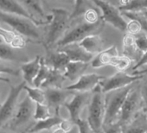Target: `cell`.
Instances as JSON below:
<instances>
[{
  "instance_id": "7a4b0ae2",
  "label": "cell",
  "mask_w": 147,
  "mask_h": 133,
  "mask_svg": "<svg viewBox=\"0 0 147 133\" xmlns=\"http://www.w3.org/2000/svg\"><path fill=\"white\" fill-rule=\"evenodd\" d=\"M88 122L95 133L101 131L105 116V93L101 91L100 85L91 91L88 102Z\"/></svg>"
},
{
  "instance_id": "e575fe53",
  "label": "cell",
  "mask_w": 147,
  "mask_h": 133,
  "mask_svg": "<svg viewBox=\"0 0 147 133\" xmlns=\"http://www.w3.org/2000/svg\"><path fill=\"white\" fill-rule=\"evenodd\" d=\"M125 31L128 34L136 36V35L142 33L143 30H142L141 24L138 21H136L134 19H129V22H127V24H126Z\"/></svg>"
},
{
  "instance_id": "8992f818",
  "label": "cell",
  "mask_w": 147,
  "mask_h": 133,
  "mask_svg": "<svg viewBox=\"0 0 147 133\" xmlns=\"http://www.w3.org/2000/svg\"><path fill=\"white\" fill-rule=\"evenodd\" d=\"M142 107L143 98L140 88L134 86L123 103L118 122L121 125L128 124L142 111Z\"/></svg>"
},
{
  "instance_id": "ba28073f",
  "label": "cell",
  "mask_w": 147,
  "mask_h": 133,
  "mask_svg": "<svg viewBox=\"0 0 147 133\" xmlns=\"http://www.w3.org/2000/svg\"><path fill=\"white\" fill-rule=\"evenodd\" d=\"M142 78L143 75H141L128 74L125 71H118L113 75L108 78H104L99 85L101 88V91L106 93L110 91H113L131 85Z\"/></svg>"
},
{
  "instance_id": "ac0fdd59",
  "label": "cell",
  "mask_w": 147,
  "mask_h": 133,
  "mask_svg": "<svg viewBox=\"0 0 147 133\" xmlns=\"http://www.w3.org/2000/svg\"><path fill=\"white\" fill-rule=\"evenodd\" d=\"M123 133H146L147 118L141 111L131 122L122 125Z\"/></svg>"
},
{
  "instance_id": "2e32d148",
  "label": "cell",
  "mask_w": 147,
  "mask_h": 133,
  "mask_svg": "<svg viewBox=\"0 0 147 133\" xmlns=\"http://www.w3.org/2000/svg\"><path fill=\"white\" fill-rule=\"evenodd\" d=\"M0 38L4 41L5 44L15 49L24 48L27 43L26 39L21 34L13 30H9L2 27H0Z\"/></svg>"
},
{
  "instance_id": "4dcf8cb0",
  "label": "cell",
  "mask_w": 147,
  "mask_h": 133,
  "mask_svg": "<svg viewBox=\"0 0 147 133\" xmlns=\"http://www.w3.org/2000/svg\"><path fill=\"white\" fill-rule=\"evenodd\" d=\"M24 90L27 92L28 97L34 103H44L45 102V93L40 87H29L27 84L24 86Z\"/></svg>"
},
{
  "instance_id": "9a60e30c",
  "label": "cell",
  "mask_w": 147,
  "mask_h": 133,
  "mask_svg": "<svg viewBox=\"0 0 147 133\" xmlns=\"http://www.w3.org/2000/svg\"><path fill=\"white\" fill-rule=\"evenodd\" d=\"M59 50L64 52L67 55L70 61H82L88 63L94 56V54L87 52L83 48H82L78 42L70 43L59 48Z\"/></svg>"
},
{
  "instance_id": "d590c367",
  "label": "cell",
  "mask_w": 147,
  "mask_h": 133,
  "mask_svg": "<svg viewBox=\"0 0 147 133\" xmlns=\"http://www.w3.org/2000/svg\"><path fill=\"white\" fill-rule=\"evenodd\" d=\"M135 45L140 53L147 51V36L140 33L135 36Z\"/></svg>"
},
{
  "instance_id": "f907efd6",
  "label": "cell",
  "mask_w": 147,
  "mask_h": 133,
  "mask_svg": "<svg viewBox=\"0 0 147 133\" xmlns=\"http://www.w3.org/2000/svg\"><path fill=\"white\" fill-rule=\"evenodd\" d=\"M0 133H9V132H7V131L4 130H2V129H0Z\"/></svg>"
},
{
  "instance_id": "bcb514c9",
  "label": "cell",
  "mask_w": 147,
  "mask_h": 133,
  "mask_svg": "<svg viewBox=\"0 0 147 133\" xmlns=\"http://www.w3.org/2000/svg\"><path fill=\"white\" fill-rule=\"evenodd\" d=\"M53 133H67L64 130H62L61 128H60V127H58L57 129H55L54 131H53Z\"/></svg>"
},
{
  "instance_id": "9c48e42d",
  "label": "cell",
  "mask_w": 147,
  "mask_h": 133,
  "mask_svg": "<svg viewBox=\"0 0 147 133\" xmlns=\"http://www.w3.org/2000/svg\"><path fill=\"white\" fill-rule=\"evenodd\" d=\"M26 84L25 81H23L18 86L11 87L5 100L0 105V127L6 124L12 118L17 109L18 97Z\"/></svg>"
},
{
  "instance_id": "c3c4849f",
  "label": "cell",
  "mask_w": 147,
  "mask_h": 133,
  "mask_svg": "<svg viewBox=\"0 0 147 133\" xmlns=\"http://www.w3.org/2000/svg\"><path fill=\"white\" fill-rule=\"evenodd\" d=\"M60 1L64 2L66 4H70V5H72L74 6V0H60Z\"/></svg>"
},
{
  "instance_id": "b9f144b4",
  "label": "cell",
  "mask_w": 147,
  "mask_h": 133,
  "mask_svg": "<svg viewBox=\"0 0 147 133\" xmlns=\"http://www.w3.org/2000/svg\"><path fill=\"white\" fill-rule=\"evenodd\" d=\"M75 125H76V124L74 123L73 121H71L70 119H62L58 126L60 128H61L62 130H64L67 133L73 129V127Z\"/></svg>"
},
{
  "instance_id": "d6a6232c",
  "label": "cell",
  "mask_w": 147,
  "mask_h": 133,
  "mask_svg": "<svg viewBox=\"0 0 147 133\" xmlns=\"http://www.w3.org/2000/svg\"><path fill=\"white\" fill-rule=\"evenodd\" d=\"M125 18L134 19L138 21L142 27L143 32L147 33V19L142 12H131V11H121Z\"/></svg>"
},
{
  "instance_id": "7dc6e473",
  "label": "cell",
  "mask_w": 147,
  "mask_h": 133,
  "mask_svg": "<svg viewBox=\"0 0 147 133\" xmlns=\"http://www.w3.org/2000/svg\"><path fill=\"white\" fill-rule=\"evenodd\" d=\"M0 81H1V82H6V83H8V82H10V80L7 79V78H5V77H3V76L0 75Z\"/></svg>"
},
{
  "instance_id": "f35d334b",
  "label": "cell",
  "mask_w": 147,
  "mask_h": 133,
  "mask_svg": "<svg viewBox=\"0 0 147 133\" xmlns=\"http://www.w3.org/2000/svg\"><path fill=\"white\" fill-rule=\"evenodd\" d=\"M101 130H102V133H123L122 125L119 122L104 124L102 126Z\"/></svg>"
},
{
  "instance_id": "e0dca14e",
  "label": "cell",
  "mask_w": 147,
  "mask_h": 133,
  "mask_svg": "<svg viewBox=\"0 0 147 133\" xmlns=\"http://www.w3.org/2000/svg\"><path fill=\"white\" fill-rule=\"evenodd\" d=\"M119 52L117 49V47L115 45H113L106 49L101 50L100 53L96 54L95 56L91 60V66L94 69H100L106 66H109L112 59L118 55Z\"/></svg>"
},
{
  "instance_id": "8d00e7d4",
  "label": "cell",
  "mask_w": 147,
  "mask_h": 133,
  "mask_svg": "<svg viewBox=\"0 0 147 133\" xmlns=\"http://www.w3.org/2000/svg\"><path fill=\"white\" fill-rule=\"evenodd\" d=\"M84 15V18H85V22L88 23H97L99 21L101 20V17L99 14V12L94 9V8H89L88 10H87L85 11Z\"/></svg>"
},
{
  "instance_id": "1f68e13d",
  "label": "cell",
  "mask_w": 147,
  "mask_h": 133,
  "mask_svg": "<svg viewBox=\"0 0 147 133\" xmlns=\"http://www.w3.org/2000/svg\"><path fill=\"white\" fill-rule=\"evenodd\" d=\"M51 116L49 106L48 105H44V103H35V110L33 118L36 120H42L48 118Z\"/></svg>"
},
{
  "instance_id": "5bb4252c",
  "label": "cell",
  "mask_w": 147,
  "mask_h": 133,
  "mask_svg": "<svg viewBox=\"0 0 147 133\" xmlns=\"http://www.w3.org/2000/svg\"><path fill=\"white\" fill-rule=\"evenodd\" d=\"M0 11L26 17L33 21L37 26L42 24H48L49 23L46 21H39L35 17H33L17 0H0Z\"/></svg>"
},
{
  "instance_id": "4fadbf2b",
  "label": "cell",
  "mask_w": 147,
  "mask_h": 133,
  "mask_svg": "<svg viewBox=\"0 0 147 133\" xmlns=\"http://www.w3.org/2000/svg\"><path fill=\"white\" fill-rule=\"evenodd\" d=\"M71 91L67 89H62L61 87H48L44 91L45 93V102H47L48 106L55 109V112L58 113L61 106L64 105L67 102V98L70 96Z\"/></svg>"
},
{
  "instance_id": "7c38bea8",
  "label": "cell",
  "mask_w": 147,
  "mask_h": 133,
  "mask_svg": "<svg viewBox=\"0 0 147 133\" xmlns=\"http://www.w3.org/2000/svg\"><path fill=\"white\" fill-rule=\"evenodd\" d=\"M104 78L97 74H83L76 81L66 87L65 89L71 92H91Z\"/></svg>"
},
{
  "instance_id": "ee69618b",
  "label": "cell",
  "mask_w": 147,
  "mask_h": 133,
  "mask_svg": "<svg viewBox=\"0 0 147 133\" xmlns=\"http://www.w3.org/2000/svg\"><path fill=\"white\" fill-rule=\"evenodd\" d=\"M142 112L145 114L146 118H147V102L143 100V107H142Z\"/></svg>"
},
{
  "instance_id": "484cf974",
  "label": "cell",
  "mask_w": 147,
  "mask_h": 133,
  "mask_svg": "<svg viewBox=\"0 0 147 133\" xmlns=\"http://www.w3.org/2000/svg\"><path fill=\"white\" fill-rule=\"evenodd\" d=\"M123 53L125 55L133 60H138V53H140L135 45V36L126 33L123 38Z\"/></svg>"
},
{
  "instance_id": "681fc988",
  "label": "cell",
  "mask_w": 147,
  "mask_h": 133,
  "mask_svg": "<svg viewBox=\"0 0 147 133\" xmlns=\"http://www.w3.org/2000/svg\"><path fill=\"white\" fill-rule=\"evenodd\" d=\"M143 14H144V16L146 17V19H147V9L146 10H144V11H141Z\"/></svg>"
},
{
  "instance_id": "cb8c5ba5",
  "label": "cell",
  "mask_w": 147,
  "mask_h": 133,
  "mask_svg": "<svg viewBox=\"0 0 147 133\" xmlns=\"http://www.w3.org/2000/svg\"><path fill=\"white\" fill-rule=\"evenodd\" d=\"M20 2H21V5H23V6L24 7V9L33 17H35L34 14H36L38 17H42V19H46V20L50 19V18H49L48 16H46V14L44 12L41 0H20Z\"/></svg>"
},
{
  "instance_id": "db71d44e",
  "label": "cell",
  "mask_w": 147,
  "mask_h": 133,
  "mask_svg": "<svg viewBox=\"0 0 147 133\" xmlns=\"http://www.w3.org/2000/svg\"><path fill=\"white\" fill-rule=\"evenodd\" d=\"M146 133H147V132H146Z\"/></svg>"
},
{
  "instance_id": "4316f807",
  "label": "cell",
  "mask_w": 147,
  "mask_h": 133,
  "mask_svg": "<svg viewBox=\"0 0 147 133\" xmlns=\"http://www.w3.org/2000/svg\"><path fill=\"white\" fill-rule=\"evenodd\" d=\"M66 80L63 72L50 69L49 74L48 75V78L44 81V83L42 85L41 87H62L63 82Z\"/></svg>"
},
{
  "instance_id": "7402d4cb",
  "label": "cell",
  "mask_w": 147,
  "mask_h": 133,
  "mask_svg": "<svg viewBox=\"0 0 147 133\" xmlns=\"http://www.w3.org/2000/svg\"><path fill=\"white\" fill-rule=\"evenodd\" d=\"M40 61H41V57L37 55L33 60H29L22 65L21 71L23 73V76L26 83L32 85L33 80L37 75V72L40 68Z\"/></svg>"
},
{
  "instance_id": "30bf717a",
  "label": "cell",
  "mask_w": 147,
  "mask_h": 133,
  "mask_svg": "<svg viewBox=\"0 0 147 133\" xmlns=\"http://www.w3.org/2000/svg\"><path fill=\"white\" fill-rule=\"evenodd\" d=\"M34 110L35 103L28 96L25 97L18 105V109L16 110L12 118L11 119V127L15 129L26 124L33 118Z\"/></svg>"
},
{
  "instance_id": "60d3db41",
  "label": "cell",
  "mask_w": 147,
  "mask_h": 133,
  "mask_svg": "<svg viewBox=\"0 0 147 133\" xmlns=\"http://www.w3.org/2000/svg\"><path fill=\"white\" fill-rule=\"evenodd\" d=\"M0 75H18L19 72L11 69V66L0 64Z\"/></svg>"
},
{
  "instance_id": "d4e9b609",
  "label": "cell",
  "mask_w": 147,
  "mask_h": 133,
  "mask_svg": "<svg viewBox=\"0 0 147 133\" xmlns=\"http://www.w3.org/2000/svg\"><path fill=\"white\" fill-rule=\"evenodd\" d=\"M120 11L141 12L147 9V0H119Z\"/></svg>"
},
{
  "instance_id": "6da1fadb",
  "label": "cell",
  "mask_w": 147,
  "mask_h": 133,
  "mask_svg": "<svg viewBox=\"0 0 147 133\" xmlns=\"http://www.w3.org/2000/svg\"><path fill=\"white\" fill-rule=\"evenodd\" d=\"M134 86L133 83L127 87L105 93V116L103 125L118 122L123 103Z\"/></svg>"
},
{
  "instance_id": "7bdbcfd3",
  "label": "cell",
  "mask_w": 147,
  "mask_h": 133,
  "mask_svg": "<svg viewBox=\"0 0 147 133\" xmlns=\"http://www.w3.org/2000/svg\"><path fill=\"white\" fill-rule=\"evenodd\" d=\"M140 92H141V95H142L143 100L147 102V83L144 84V85L140 88Z\"/></svg>"
},
{
  "instance_id": "ffe728a7",
  "label": "cell",
  "mask_w": 147,
  "mask_h": 133,
  "mask_svg": "<svg viewBox=\"0 0 147 133\" xmlns=\"http://www.w3.org/2000/svg\"><path fill=\"white\" fill-rule=\"evenodd\" d=\"M82 48H83L87 52L96 54L103 50L104 41L98 34H93L83 38L80 42H78Z\"/></svg>"
},
{
  "instance_id": "d6986e66",
  "label": "cell",
  "mask_w": 147,
  "mask_h": 133,
  "mask_svg": "<svg viewBox=\"0 0 147 133\" xmlns=\"http://www.w3.org/2000/svg\"><path fill=\"white\" fill-rule=\"evenodd\" d=\"M88 63L82 61H69L63 71L66 79L76 81L88 69Z\"/></svg>"
},
{
  "instance_id": "5b68a950",
  "label": "cell",
  "mask_w": 147,
  "mask_h": 133,
  "mask_svg": "<svg viewBox=\"0 0 147 133\" xmlns=\"http://www.w3.org/2000/svg\"><path fill=\"white\" fill-rule=\"evenodd\" d=\"M103 26H104V21L102 19L97 23H93V24L88 22L80 24L75 28L70 30L69 31H67V33H65L55 46L59 48L70 43L80 42L86 36L89 35L96 34V32L100 31Z\"/></svg>"
},
{
  "instance_id": "74e56055",
  "label": "cell",
  "mask_w": 147,
  "mask_h": 133,
  "mask_svg": "<svg viewBox=\"0 0 147 133\" xmlns=\"http://www.w3.org/2000/svg\"><path fill=\"white\" fill-rule=\"evenodd\" d=\"M75 124L78 127L79 133H95L93 128L88 124V120H85L80 118L76 121Z\"/></svg>"
},
{
  "instance_id": "3957f363",
  "label": "cell",
  "mask_w": 147,
  "mask_h": 133,
  "mask_svg": "<svg viewBox=\"0 0 147 133\" xmlns=\"http://www.w3.org/2000/svg\"><path fill=\"white\" fill-rule=\"evenodd\" d=\"M46 36V46L51 48L63 36L70 21V14L64 9H53Z\"/></svg>"
},
{
  "instance_id": "277c9868",
  "label": "cell",
  "mask_w": 147,
  "mask_h": 133,
  "mask_svg": "<svg viewBox=\"0 0 147 133\" xmlns=\"http://www.w3.org/2000/svg\"><path fill=\"white\" fill-rule=\"evenodd\" d=\"M0 22L9 25L13 30L24 36L31 38L36 42L40 40L41 36L37 30V25L30 19L0 11Z\"/></svg>"
},
{
  "instance_id": "f1b7e54d",
  "label": "cell",
  "mask_w": 147,
  "mask_h": 133,
  "mask_svg": "<svg viewBox=\"0 0 147 133\" xmlns=\"http://www.w3.org/2000/svg\"><path fill=\"white\" fill-rule=\"evenodd\" d=\"M131 61H132V60L131 58H129L128 56H126L125 54H123V55L118 54L112 59L109 66H113V68H115L118 71H125L131 66Z\"/></svg>"
},
{
  "instance_id": "603a6c76",
  "label": "cell",
  "mask_w": 147,
  "mask_h": 133,
  "mask_svg": "<svg viewBox=\"0 0 147 133\" xmlns=\"http://www.w3.org/2000/svg\"><path fill=\"white\" fill-rule=\"evenodd\" d=\"M62 118L59 117L58 114L54 117L50 116L48 118L38 120L33 126H31L30 129L27 130V132L28 133H40L42 131L50 130L54 128L55 126H58Z\"/></svg>"
},
{
  "instance_id": "8fae6325",
  "label": "cell",
  "mask_w": 147,
  "mask_h": 133,
  "mask_svg": "<svg viewBox=\"0 0 147 133\" xmlns=\"http://www.w3.org/2000/svg\"><path fill=\"white\" fill-rule=\"evenodd\" d=\"M91 97V92H79L73 96L70 101L64 104L65 108L69 114V119L76 123L81 118V113L84 107L88 104Z\"/></svg>"
},
{
  "instance_id": "f546056e",
  "label": "cell",
  "mask_w": 147,
  "mask_h": 133,
  "mask_svg": "<svg viewBox=\"0 0 147 133\" xmlns=\"http://www.w3.org/2000/svg\"><path fill=\"white\" fill-rule=\"evenodd\" d=\"M89 8H92L90 5V0H74V10L70 14V19L76 18L83 15Z\"/></svg>"
},
{
  "instance_id": "52a82bcc",
  "label": "cell",
  "mask_w": 147,
  "mask_h": 133,
  "mask_svg": "<svg viewBox=\"0 0 147 133\" xmlns=\"http://www.w3.org/2000/svg\"><path fill=\"white\" fill-rule=\"evenodd\" d=\"M100 11L101 19L120 31H125L127 22L119 8L106 0H92Z\"/></svg>"
},
{
  "instance_id": "44dd1931",
  "label": "cell",
  "mask_w": 147,
  "mask_h": 133,
  "mask_svg": "<svg viewBox=\"0 0 147 133\" xmlns=\"http://www.w3.org/2000/svg\"><path fill=\"white\" fill-rule=\"evenodd\" d=\"M44 60L50 69L61 72L64 71L67 64L70 61L67 55L61 50L49 53L48 57L44 59Z\"/></svg>"
},
{
  "instance_id": "816d5d0a",
  "label": "cell",
  "mask_w": 147,
  "mask_h": 133,
  "mask_svg": "<svg viewBox=\"0 0 147 133\" xmlns=\"http://www.w3.org/2000/svg\"><path fill=\"white\" fill-rule=\"evenodd\" d=\"M97 133H102V130H101V131H100V132H97Z\"/></svg>"
},
{
  "instance_id": "83f0119b",
  "label": "cell",
  "mask_w": 147,
  "mask_h": 133,
  "mask_svg": "<svg viewBox=\"0 0 147 133\" xmlns=\"http://www.w3.org/2000/svg\"><path fill=\"white\" fill-rule=\"evenodd\" d=\"M50 68L46 64L44 58L41 57V61H40V68L37 72V75H36L35 79L33 80L32 85L36 87H41L42 85L44 83L46 79L48 78V75L49 74Z\"/></svg>"
},
{
  "instance_id": "ab89813d",
  "label": "cell",
  "mask_w": 147,
  "mask_h": 133,
  "mask_svg": "<svg viewBox=\"0 0 147 133\" xmlns=\"http://www.w3.org/2000/svg\"><path fill=\"white\" fill-rule=\"evenodd\" d=\"M147 66V51L142 53V55L139 57V59L137 60L136 64L131 68L132 71H137L142 66Z\"/></svg>"
},
{
  "instance_id": "836d02e7",
  "label": "cell",
  "mask_w": 147,
  "mask_h": 133,
  "mask_svg": "<svg viewBox=\"0 0 147 133\" xmlns=\"http://www.w3.org/2000/svg\"><path fill=\"white\" fill-rule=\"evenodd\" d=\"M14 49L5 43H0V59L5 60H17L18 57Z\"/></svg>"
},
{
  "instance_id": "f5cc1de1",
  "label": "cell",
  "mask_w": 147,
  "mask_h": 133,
  "mask_svg": "<svg viewBox=\"0 0 147 133\" xmlns=\"http://www.w3.org/2000/svg\"><path fill=\"white\" fill-rule=\"evenodd\" d=\"M27 133H28V132H27Z\"/></svg>"
},
{
  "instance_id": "f6af8a7d",
  "label": "cell",
  "mask_w": 147,
  "mask_h": 133,
  "mask_svg": "<svg viewBox=\"0 0 147 133\" xmlns=\"http://www.w3.org/2000/svg\"><path fill=\"white\" fill-rule=\"evenodd\" d=\"M147 73V68L145 69H143V70H137L135 73H132V74H135V75H144V74H146Z\"/></svg>"
}]
</instances>
